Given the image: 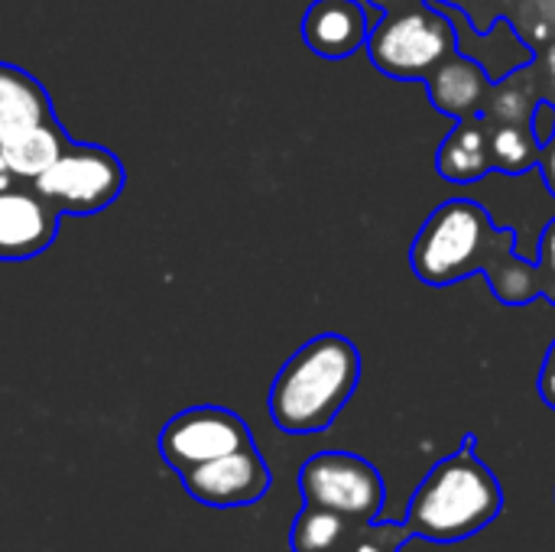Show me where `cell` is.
Segmentation results:
<instances>
[{
  "label": "cell",
  "instance_id": "6da1fadb",
  "mask_svg": "<svg viewBox=\"0 0 555 552\" xmlns=\"http://www.w3.org/2000/svg\"><path fill=\"white\" fill-rule=\"evenodd\" d=\"M410 267L426 286L485 273L504 306H527L540 296L537 264L517 257V234L494 228L488 208L475 198H449L423 221L410 247Z\"/></svg>",
  "mask_w": 555,
  "mask_h": 552
},
{
  "label": "cell",
  "instance_id": "7a4b0ae2",
  "mask_svg": "<svg viewBox=\"0 0 555 552\" xmlns=\"http://www.w3.org/2000/svg\"><path fill=\"white\" fill-rule=\"evenodd\" d=\"M361 381V351L338 332L306 342L270 387V420L286 436L325 433L348 407Z\"/></svg>",
  "mask_w": 555,
  "mask_h": 552
},
{
  "label": "cell",
  "instance_id": "3957f363",
  "mask_svg": "<svg viewBox=\"0 0 555 552\" xmlns=\"http://www.w3.org/2000/svg\"><path fill=\"white\" fill-rule=\"evenodd\" d=\"M475 446V436H465L462 449L433 465L420 482L403 521L413 540L462 543L491 527L504 511V491Z\"/></svg>",
  "mask_w": 555,
  "mask_h": 552
},
{
  "label": "cell",
  "instance_id": "277c9868",
  "mask_svg": "<svg viewBox=\"0 0 555 552\" xmlns=\"http://www.w3.org/2000/svg\"><path fill=\"white\" fill-rule=\"evenodd\" d=\"M367 59L397 81H423L436 65L459 52V26L436 0L387 10L367 33Z\"/></svg>",
  "mask_w": 555,
  "mask_h": 552
},
{
  "label": "cell",
  "instance_id": "5b68a950",
  "mask_svg": "<svg viewBox=\"0 0 555 552\" xmlns=\"http://www.w3.org/2000/svg\"><path fill=\"white\" fill-rule=\"evenodd\" d=\"M127 172L114 150L68 140L59 159L33 182L36 192L59 208V215H98L124 192Z\"/></svg>",
  "mask_w": 555,
  "mask_h": 552
},
{
  "label": "cell",
  "instance_id": "8992f818",
  "mask_svg": "<svg viewBox=\"0 0 555 552\" xmlns=\"http://www.w3.org/2000/svg\"><path fill=\"white\" fill-rule=\"evenodd\" d=\"M302 504L335 511L351 524L377 521L387 504L384 475L354 452H319L299 468Z\"/></svg>",
  "mask_w": 555,
  "mask_h": 552
},
{
  "label": "cell",
  "instance_id": "52a82bcc",
  "mask_svg": "<svg viewBox=\"0 0 555 552\" xmlns=\"http://www.w3.org/2000/svg\"><path fill=\"white\" fill-rule=\"evenodd\" d=\"M244 446H254V436L247 423L224 407H189L159 433V455L176 475H185Z\"/></svg>",
  "mask_w": 555,
  "mask_h": 552
},
{
  "label": "cell",
  "instance_id": "ba28073f",
  "mask_svg": "<svg viewBox=\"0 0 555 552\" xmlns=\"http://www.w3.org/2000/svg\"><path fill=\"white\" fill-rule=\"evenodd\" d=\"M179 478H182V488L198 504H208V508L257 504L260 498H267V491L273 485L270 468H267L263 455L257 452V446H244L237 452L211 459Z\"/></svg>",
  "mask_w": 555,
  "mask_h": 552
},
{
  "label": "cell",
  "instance_id": "9c48e42d",
  "mask_svg": "<svg viewBox=\"0 0 555 552\" xmlns=\"http://www.w3.org/2000/svg\"><path fill=\"white\" fill-rule=\"evenodd\" d=\"M59 208L46 202L33 182L0 189V260L39 257L59 234Z\"/></svg>",
  "mask_w": 555,
  "mask_h": 552
},
{
  "label": "cell",
  "instance_id": "30bf717a",
  "mask_svg": "<svg viewBox=\"0 0 555 552\" xmlns=\"http://www.w3.org/2000/svg\"><path fill=\"white\" fill-rule=\"evenodd\" d=\"M371 33L367 10L358 0H312L302 13V42L328 62L351 59Z\"/></svg>",
  "mask_w": 555,
  "mask_h": 552
},
{
  "label": "cell",
  "instance_id": "8fae6325",
  "mask_svg": "<svg viewBox=\"0 0 555 552\" xmlns=\"http://www.w3.org/2000/svg\"><path fill=\"white\" fill-rule=\"evenodd\" d=\"M429 101L439 114L452 117V120H465V117H478L485 111V101L494 88L488 68L481 62H475L472 55H449L442 65H436L426 78H423Z\"/></svg>",
  "mask_w": 555,
  "mask_h": 552
},
{
  "label": "cell",
  "instance_id": "7c38bea8",
  "mask_svg": "<svg viewBox=\"0 0 555 552\" xmlns=\"http://www.w3.org/2000/svg\"><path fill=\"white\" fill-rule=\"evenodd\" d=\"M52 117V98L46 94L39 78L20 65L0 62V146Z\"/></svg>",
  "mask_w": 555,
  "mask_h": 552
},
{
  "label": "cell",
  "instance_id": "4fadbf2b",
  "mask_svg": "<svg viewBox=\"0 0 555 552\" xmlns=\"http://www.w3.org/2000/svg\"><path fill=\"white\" fill-rule=\"evenodd\" d=\"M491 169V124L485 117L455 120L436 153V172L446 182H478Z\"/></svg>",
  "mask_w": 555,
  "mask_h": 552
},
{
  "label": "cell",
  "instance_id": "5bb4252c",
  "mask_svg": "<svg viewBox=\"0 0 555 552\" xmlns=\"http://www.w3.org/2000/svg\"><path fill=\"white\" fill-rule=\"evenodd\" d=\"M65 143H68V133L52 117V120H46V124L20 133L7 146H0V153L7 159V169H10L13 182H36L59 159V153L65 150Z\"/></svg>",
  "mask_w": 555,
  "mask_h": 552
},
{
  "label": "cell",
  "instance_id": "9a60e30c",
  "mask_svg": "<svg viewBox=\"0 0 555 552\" xmlns=\"http://www.w3.org/2000/svg\"><path fill=\"white\" fill-rule=\"evenodd\" d=\"M351 521L325 511V508H312L306 504L299 511V517L293 521L289 530V550L293 552H338L345 547L348 534H351Z\"/></svg>",
  "mask_w": 555,
  "mask_h": 552
},
{
  "label": "cell",
  "instance_id": "2e32d148",
  "mask_svg": "<svg viewBox=\"0 0 555 552\" xmlns=\"http://www.w3.org/2000/svg\"><path fill=\"white\" fill-rule=\"evenodd\" d=\"M540 143L530 133V124H491V166L507 176L537 169Z\"/></svg>",
  "mask_w": 555,
  "mask_h": 552
},
{
  "label": "cell",
  "instance_id": "e0dca14e",
  "mask_svg": "<svg viewBox=\"0 0 555 552\" xmlns=\"http://www.w3.org/2000/svg\"><path fill=\"white\" fill-rule=\"evenodd\" d=\"M413 540L406 524H390V521H367L354 524L345 547L338 552H403V547Z\"/></svg>",
  "mask_w": 555,
  "mask_h": 552
},
{
  "label": "cell",
  "instance_id": "ac0fdd59",
  "mask_svg": "<svg viewBox=\"0 0 555 552\" xmlns=\"http://www.w3.org/2000/svg\"><path fill=\"white\" fill-rule=\"evenodd\" d=\"M533 104H537V98L527 88H517L514 81L501 78V81H494L481 117L488 124H527Z\"/></svg>",
  "mask_w": 555,
  "mask_h": 552
},
{
  "label": "cell",
  "instance_id": "d6986e66",
  "mask_svg": "<svg viewBox=\"0 0 555 552\" xmlns=\"http://www.w3.org/2000/svg\"><path fill=\"white\" fill-rule=\"evenodd\" d=\"M537 273H540V296H543L550 306H555V218L543 228Z\"/></svg>",
  "mask_w": 555,
  "mask_h": 552
},
{
  "label": "cell",
  "instance_id": "ffe728a7",
  "mask_svg": "<svg viewBox=\"0 0 555 552\" xmlns=\"http://www.w3.org/2000/svg\"><path fill=\"white\" fill-rule=\"evenodd\" d=\"M527 124H530V133H533V140L540 143V150H543L546 143H553L555 140V104L553 101H550V98H537V104H533V111H530Z\"/></svg>",
  "mask_w": 555,
  "mask_h": 552
},
{
  "label": "cell",
  "instance_id": "44dd1931",
  "mask_svg": "<svg viewBox=\"0 0 555 552\" xmlns=\"http://www.w3.org/2000/svg\"><path fill=\"white\" fill-rule=\"evenodd\" d=\"M540 397L555 413V342L550 345V351L543 358V368H540Z\"/></svg>",
  "mask_w": 555,
  "mask_h": 552
},
{
  "label": "cell",
  "instance_id": "7402d4cb",
  "mask_svg": "<svg viewBox=\"0 0 555 552\" xmlns=\"http://www.w3.org/2000/svg\"><path fill=\"white\" fill-rule=\"evenodd\" d=\"M537 166H540V172H543V179H546L550 192L555 195V140L540 150V163H537Z\"/></svg>",
  "mask_w": 555,
  "mask_h": 552
},
{
  "label": "cell",
  "instance_id": "603a6c76",
  "mask_svg": "<svg viewBox=\"0 0 555 552\" xmlns=\"http://www.w3.org/2000/svg\"><path fill=\"white\" fill-rule=\"evenodd\" d=\"M533 3V13L540 20H546L550 26H555V0H530Z\"/></svg>",
  "mask_w": 555,
  "mask_h": 552
},
{
  "label": "cell",
  "instance_id": "cb8c5ba5",
  "mask_svg": "<svg viewBox=\"0 0 555 552\" xmlns=\"http://www.w3.org/2000/svg\"><path fill=\"white\" fill-rule=\"evenodd\" d=\"M543 65H546V78H550V85H553V88H555V36H553V39H550V46H546Z\"/></svg>",
  "mask_w": 555,
  "mask_h": 552
},
{
  "label": "cell",
  "instance_id": "d4e9b609",
  "mask_svg": "<svg viewBox=\"0 0 555 552\" xmlns=\"http://www.w3.org/2000/svg\"><path fill=\"white\" fill-rule=\"evenodd\" d=\"M374 10L387 13V10H397V7H406V3H416V0H367Z\"/></svg>",
  "mask_w": 555,
  "mask_h": 552
},
{
  "label": "cell",
  "instance_id": "484cf974",
  "mask_svg": "<svg viewBox=\"0 0 555 552\" xmlns=\"http://www.w3.org/2000/svg\"><path fill=\"white\" fill-rule=\"evenodd\" d=\"M10 182H13V176H10L7 159H3V153H0V189H3V185H10Z\"/></svg>",
  "mask_w": 555,
  "mask_h": 552
},
{
  "label": "cell",
  "instance_id": "4316f807",
  "mask_svg": "<svg viewBox=\"0 0 555 552\" xmlns=\"http://www.w3.org/2000/svg\"><path fill=\"white\" fill-rule=\"evenodd\" d=\"M498 3H514V0H498Z\"/></svg>",
  "mask_w": 555,
  "mask_h": 552
}]
</instances>
